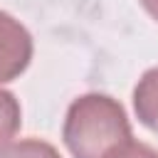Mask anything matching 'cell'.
<instances>
[{
    "label": "cell",
    "instance_id": "1",
    "mask_svg": "<svg viewBox=\"0 0 158 158\" xmlns=\"http://www.w3.org/2000/svg\"><path fill=\"white\" fill-rule=\"evenodd\" d=\"M133 138L123 104L109 94L77 96L64 116L62 141L74 158H104L114 146Z\"/></svg>",
    "mask_w": 158,
    "mask_h": 158
},
{
    "label": "cell",
    "instance_id": "2",
    "mask_svg": "<svg viewBox=\"0 0 158 158\" xmlns=\"http://www.w3.org/2000/svg\"><path fill=\"white\" fill-rule=\"evenodd\" d=\"M35 42L30 30L10 12L0 10V84L17 79L32 62Z\"/></svg>",
    "mask_w": 158,
    "mask_h": 158
},
{
    "label": "cell",
    "instance_id": "3",
    "mask_svg": "<svg viewBox=\"0 0 158 158\" xmlns=\"http://www.w3.org/2000/svg\"><path fill=\"white\" fill-rule=\"evenodd\" d=\"M133 111L148 131L158 133V67L146 69L133 86Z\"/></svg>",
    "mask_w": 158,
    "mask_h": 158
},
{
    "label": "cell",
    "instance_id": "4",
    "mask_svg": "<svg viewBox=\"0 0 158 158\" xmlns=\"http://www.w3.org/2000/svg\"><path fill=\"white\" fill-rule=\"evenodd\" d=\"M20 126H22L20 101L10 89L0 86V151L12 143V138L17 136Z\"/></svg>",
    "mask_w": 158,
    "mask_h": 158
},
{
    "label": "cell",
    "instance_id": "5",
    "mask_svg": "<svg viewBox=\"0 0 158 158\" xmlns=\"http://www.w3.org/2000/svg\"><path fill=\"white\" fill-rule=\"evenodd\" d=\"M0 158H62V153L42 138H20L0 151Z\"/></svg>",
    "mask_w": 158,
    "mask_h": 158
},
{
    "label": "cell",
    "instance_id": "6",
    "mask_svg": "<svg viewBox=\"0 0 158 158\" xmlns=\"http://www.w3.org/2000/svg\"><path fill=\"white\" fill-rule=\"evenodd\" d=\"M104 158H158V151L148 143H141L136 138H128L118 146H114Z\"/></svg>",
    "mask_w": 158,
    "mask_h": 158
},
{
    "label": "cell",
    "instance_id": "7",
    "mask_svg": "<svg viewBox=\"0 0 158 158\" xmlns=\"http://www.w3.org/2000/svg\"><path fill=\"white\" fill-rule=\"evenodd\" d=\"M138 2H141V5H143V10H146L156 22H158V0H138Z\"/></svg>",
    "mask_w": 158,
    "mask_h": 158
}]
</instances>
